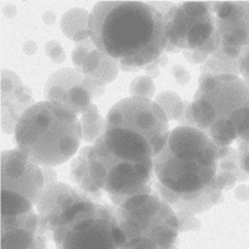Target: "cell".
Instances as JSON below:
<instances>
[{"mask_svg": "<svg viewBox=\"0 0 249 249\" xmlns=\"http://www.w3.org/2000/svg\"><path fill=\"white\" fill-rule=\"evenodd\" d=\"M14 132L18 149L41 167L68 161L76 154L83 137L77 115L64 105L50 101L28 107Z\"/></svg>", "mask_w": 249, "mask_h": 249, "instance_id": "obj_4", "label": "cell"}, {"mask_svg": "<svg viewBox=\"0 0 249 249\" xmlns=\"http://www.w3.org/2000/svg\"><path fill=\"white\" fill-rule=\"evenodd\" d=\"M52 237L57 249H125L116 207L90 198L66 210Z\"/></svg>", "mask_w": 249, "mask_h": 249, "instance_id": "obj_6", "label": "cell"}, {"mask_svg": "<svg viewBox=\"0 0 249 249\" xmlns=\"http://www.w3.org/2000/svg\"><path fill=\"white\" fill-rule=\"evenodd\" d=\"M171 4L98 2L88 18L92 43L122 66L140 68L150 64L167 47L165 11Z\"/></svg>", "mask_w": 249, "mask_h": 249, "instance_id": "obj_2", "label": "cell"}, {"mask_svg": "<svg viewBox=\"0 0 249 249\" xmlns=\"http://www.w3.org/2000/svg\"><path fill=\"white\" fill-rule=\"evenodd\" d=\"M41 167L19 149L1 154V191L17 195L36 206L45 189Z\"/></svg>", "mask_w": 249, "mask_h": 249, "instance_id": "obj_10", "label": "cell"}, {"mask_svg": "<svg viewBox=\"0 0 249 249\" xmlns=\"http://www.w3.org/2000/svg\"><path fill=\"white\" fill-rule=\"evenodd\" d=\"M186 116L219 146L249 143V84L233 74L202 73Z\"/></svg>", "mask_w": 249, "mask_h": 249, "instance_id": "obj_3", "label": "cell"}, {"mask_svg": "<svg viewBox=\"0 0 249 249\" xmlns=\"http://www.w3.org/2000/svg\"><path fill=\"white\" fill-rule=\"evenodd\" d=\"M90 146H85L80 150L76 158L72 160L70 165V180L76 188L85 193L92 201L99 202L102 192L93 182L89 167V152Z\"/></svg>", "mask_w": 249, "mask_h": 249, "instance_id": "obj_14", "label": "cell"}, {"mask_svg": "<svg viewBox=\"0 0 249 249\" xmlns=\"http://www.w3.org/2000/svg\"><path fill=\"white\" fill-rule=\"evenodd\" d=\"M88 198L89 197L80 189L66 183L56 181L45 185L36 205L37 234L49 240L62 214L77 202Z\"/></svg>", "mask_w": 249, "mask_h": 249, "instance_id": "obj_13", "label": "cell"}, {"mask_svg": "<svg viewBox=\"0 0 249 249\" xmlns=\"http://www.w3.org/2000/svg\"><path fill=\"white\" fill-rule=\"evenodd\" d=\"M238 70L241 78L249 86V45L245 47L238 59Z\"/></svg>", "mask_w": 249, "mask_h": 249, "instance_id": "obj_16", "label": "cell"}, {"mask_svg": "<svg viewBox=\"0 0 249 249\" xmlns=\"http://www.w3.org/2000/svg\"><path fill=\"white\" fill-rule=\"evenodd\" d=\"M83 138L86 142H94L103 134L105 121L98 114L95 105H92L80 119Z\"/></svg>", "mask_w": 249, "mask_h": 249, "instance_id": "obj_15", "label": "cell"}, {"mask_svg": "<svg viewBox=\"0 0 249 249\" xmlns=\"http://www.w3.org/2000/svg\"><path fill=\"white\" fill-rule=\"evenodd\" d=\"M218 50L226 56L238 60L249 45V2H213Z\"/></svg>", "mask_w": 249, "mask_h": 249, "instance_id": "obj_11", "label": "cell"}, {"mask_svg": "<svg viewBox=\"0 0 249 249\" xmlns=\"http://www.w3.org/2000/svg\"><path fill=\"white\" fill-rule=\"evenodd\" d=\"M228 153L196 127L174 128L154 160L156 193L176 215L198 210L216 192L219 162Z\"/></svg>", "mask_w": 249, "mask_h": 249, "instance_id": "obj_1", "label": "cell"}, {"mask_svg": "<svg viewBox=\"0 0 249 249\" xmlns=\"http://www.w3.org/2000/svg\"><path fill=\"white\" fill-rule=\"evenodd\" d=\"M48 241L46 237L37 234L36 240L34 242L33 245L27 249H47L46 242Z\"/></svg>", "mask_w": 249, "mask_h": 249, "instance_id": "obj_18", "label": "cell"}, {"mask_svg": "<svg viewBox=\"0 0 249 249\" xmlns=\"http://www.w3.org/2000/svg\"><path fill=\"white\" fill-rule=\"evenodd\" d=\"M165 18L167 45L191 50L195 62H204L220 48L213 2H171Z\"/></svg>", "mask_w": 249, "mask_h": 249, "instance_id": "obj_8", "label": "cell"}, {"mask_svg": "<svg viewBox=\"0 0 249 249\" xmlns=\"http://www.w3.org/2000/svg\"><path fill=\"white\" fill-rule=\"evenodd\" d=\"M45 185L56 182V174L50 167H41Z\"/></svg>", "mask_w": 249, "mask_h": 249, "instance_id": "obj_17", "label": "cell"}, {"mask_svg": "<svg viewBox=\"0 0 249 249\" xmlns=\"http://www.w3.org/2000/svg\"><path fill=\"white\" fill-rule=\"evenodd\" d=\"M115 207L125 249H174L178 218L156 192L136 195Z\"/></svg>", "mask_w": 249, "mask_h": 249, "instance_id": "obj_5", "label": "cell"}, {"mask_svg": "<svg viewBox=\"0 0 249 249\" xmlns=\"http://www.w3.org/2000/svg\"><path fill=\"white\" fill-rule=\"evenodd\" d=\"M168 137L142 113H107L103 134L93 145L119 161L154 163Z\"/></svg>", "mask_w": 249, "mask_h": 249, "instance_id": "obj_7", "label": "cell"}, {"mask_svg": "<svg viewBox=\"0 0 249 249\" xmlns=\"http://www.w3.org/2000/svg\"><path fill=\"white\" fill-rule=\"evenodd\" d=\"M89 167L93 182L107 193L115 206L136 195L153 192L154 163L119 161L93 145L89 149Z\"/></svg>", "mask_w": 249, "mask_h": 249, "instance_id": "obj_9", "label": "cell"}, {"mask_svg": "<svg viewBox=\"0 0 249 249\" xmlns=\"http://www.w3.org/2000/svg\"><path fill=\"white\" fill-rule=\"evenodd\" d=\"M96 85L89 77L78 70L61 69L52 74L45 85L47 99L64 105L76 115L84 114L91 106Z\"/></svg>", "mask_w": 249, "mask_h": 249, "instance_id": "obj_12", "label": "cell"}]
</instances>
